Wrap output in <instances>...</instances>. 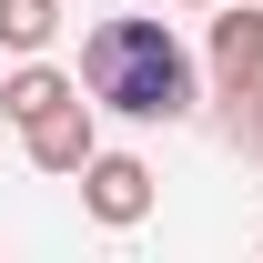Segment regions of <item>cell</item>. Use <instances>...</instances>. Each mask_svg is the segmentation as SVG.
Returning a JSON list of instances; mask_svg holds the SVG:
<instances>
[{"label":"cell","mask_w":263,"mask_h":263,"mask_svg":"<svg viewBox=\"0 0 263 263\" xmlns=\"http://www.w3.org/2000/svg\"><path fill=\"white\" fill-rule=\"evenodd\" d=\"M81 213L111 223V233H132L152 213V162H142V152H91V162H81Z\"/></svg>","instance_id":"obj_3"},{"label":"cell","mask_w":263,"mask_h":263,"mask_svg":"<svg viewBox=\"0 0 263 263\" xmlns=\"http://www.w3.org/2000/svg\"><path fill=\"white\" fill-rule=\"evenodd\" d=\"M182 10H223V0H182Z\"/></svg>","instance_id":"obj_8"},{"label":"cell","mask_w":263,"mask_h":263,"mask_svg":"<svg viewBox=\"0 0 263 263\" xmlns=\"http://www.w3.org/2000/svg\"><path fill=\"white\" fill-rule=\"evenodd\" d=\"M61 41V0H0V51H51Z\"/></svg>","instance_id":"obj_6"},{"label":"cell","mask_w":263,"mask_h":263,"mask_svg":"<svg viewBox=\"0 0 263 263\" xmlns=\"http://www.w3.org/2000/svg\"><path fill=\"white\" fill-rule=\"evenodd\" d=\"M213 81H223V91L263 81V10H243V0L213 10Z\"/></svg>","instance_id":"obj_4"},{"label":"cell","mask_w":263,"mask_h":263,"mask_svg":"<svg viewBox=\"0 0 263 263\" xmlns=\"http://www.w3.org/2000/svg\"><path fill=\"white\" fill-rule=\"evenodd\" d=\"M21 152H31V172H51V182H81V162L101 152V132H91V101L71 91V101H51L41 122H21Z\"/></svg>","instance_id":"obj_2"},{"label":"cell","mask_w":263,"mask_h":263,"mask_svg":"<svg viewBox=\"0 0 263 263\" xmlns=\"http://www.w3.org/2000/svg\"><path fill=\"white\" fill-rule=\"evenodd\" d=\"M71 81H81L91 111H122V122H182V111H193V51H182L162 21H142V10L91 21Z\"/></svg>","instance_id":"obj_1"},{"label":"cell","mask_w":263,"mask_h":263,"mask_svg":"<svg viewBox=\"0 0 263 263\" xmlns=\"http://www.w3.org/2000/svg\"><path fill=\"white\" fill-rule=\"evenodd\" d=\"M71 91H81V81H71V71H51V61L31 51V61L0 81V122H41V111H51V101H71Z\"/></svg>","instance_id":"obj_5"},{"label":"cell","mask_w":263,"mask_h":263,"mask_svg":"<svg viewBox=\"0 0 263 263\" xmlns=\"http://www.w3.org/2000/svg\"><path fill=\"white\" fill-rule=\"evenodd\" d=\"M223 101H233V111H223V132L263 162V81H243V91H223Z\"/></svg>","instance_id":"obj_7"}]
</instances>
